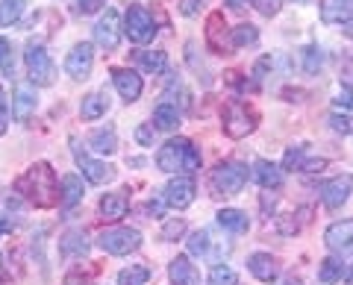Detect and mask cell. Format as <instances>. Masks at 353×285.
<instances>
[{"instance_id": "8fae6325", "label": "cell", "mask_w": 353, "mask_h": 285, "mask_svg": "<svg viewBox=\"0 0 353 285\" xmlns=\"http://www.w3.org/2000/svg\"><path fill=\"white\" fill-rule=\"evenodd\" d=\"M350 194H353V177H350V173H341V177H336V180H330V182L321 185V203L327 206L330 212L341 209V206L350 200Z\"/></svg>"}, {"instance_id": "1f68e13d", "label": "cell", "mask_w": 353, "mask_h": 285, "mask_svg": "<svg viewBox=\"0 0 353 285\" xmlns=\"http://www.w3.org/2000/svg\"><path fill=\"white\" fill-rule=\"evenodd\" d=\"M150 279V268L145 265H130L118 273V285H145Z\"/></svg>"}, {"instance_id": "bcb514c9", "label": "cell", "mask_w": 353, "mask_h": 285, "mask_svg": "<svg viewBox=\"0 0 353 285\" xmlns=\"http://www.w3.org/2000/svg\"><path fill=\"white\" fill-rule=\"evenodd\" d=\"M333 103L339 106V109H353V92H347V89H341L336 97H333Z\"/></svg>"}, {"instance_id": "d6a6232c", "label": "cell", "mask_w": 353, "mask_h": 285, "mask_svg": "<svg viewBox=\"0 0 353 285\" xmlns=\"http://www.w3.org/2000/svg\"><path fill=\"white\" fill-rule=\"evenodd\" d=\"M301 65H303V71H306V74H318V71H321V65H324V53H321V48L306 45V48L301 50Z\"/></svg>"}, {"instance_id": "ba28073f", "label": "cell", "mask_w": 353, "mask_h": 285, "mask_svg": "<svg viewBox=\"0 0 353 285\" xmlns=\"http://www.w3.org/2000/svg\"><path fill=\"white\" fill-rule=\"evenodd\" d=\"M324 244L330 253L336 256H353V218H345V221H336L327 226L324 233Z\"/></svg>"}, {"instance_id": "f1b7e54d", "label": "cell", "mask_w": 353, "mask_h": 285, "mask_svg": "<svg viewBox=\"0 0 353 285\" xmlns=\"http://www.w3.org/2000/svg\"><path fill=\"white\" fill-rule=\"evenodd\" d=\"M139 65L148 74H165V68H168V53L165 50H141L139 53Z\"/></svg>"}, {"instance_id": "60d3db41", "label": "cell", "mask_w": 353, "mask_h": 285, "mask_svg": "<svg viewBox=\"0 0 353 285\" xmlns=\"http://www.w3.org/2000/svg\"><path fill=\"white\" fill-rule=\"evenodd\" d=\"M165 206H168V200H165V194H162V197H159V194H153L150 200H148L145 209H148V215H150V218H162V215H165Z\"/></svg>"}, {"instance_id": "f546056e", "label": "cell", "mask_w": 353, "mask_h": 285, "mask_svg": "<svg viewBox=\"0 0 353 285\" xmlns=\"http://www.w3.org/2000/svg\"><path fill=\"white\" fill-rule=\"evenodd\" d=\"M259 41V30L253 24H239L230 30V48H245V45H256Z\"/></svg>"}, {"instance_id": "603a6c76", "label": "cell", "mask_w": 353, "mask_h": 285, "mask_svg": "<svg viewBox=\"0 0 353 285\" xmlns=\"http://www.w3.org/2000/svg\"><path fill=\"white\" fill-rule=\"evenodd\" d=\"M215 221L221 229H227V233H233V235H241V233H248L250 229V218L248 212H241V209H221L215 215Z\"/></svg>"}, {"instance_id": "484cf974", "label": "cell", "mask_w": 353, "mask_h": 285, "mask_svg": "<svg viewBox=\"0 0 353 285\" xmlns=\"http://www.w3.org/2000/svg\"><path fill=\"white\" fill-rule=\"evenodd\" d=\"M59 191H62V206L65 209H71V206H77L83 200V180L77 177V173H65L62 182H59Z\"/></svg>"}, {"instance_id": "c3c4849f", "label": "cell", "mask_w": 353, "mask_h": 285, "mask_svg": "<svg viewBox=\"0 0 353 285\" xmlns=\"http://www.w3.org/2000/svg\"><path fill=\"white\" fill-rule=\"evenodd\" d=\"M12 229H15V221H9L6 215H0V235H3V233H12Z\"/></svg>"}, {"instance_id": "8d00e7d4", "label": "cell", "mask_w": 353, "mask_h": 285, "mask_svg": "<svg viewBox=\"0 0 353 285\" xmlns=\"http://www.w3.org/2000/svg\"><path fill=\"white\" fill-rule=\"evenodd\" d=\"M327 120H330V129H336V133H341V136H350V133H353V115L333 112Z\"/></svg>"}, {"instance_id": "ab89813d", "label": "cell", "mask_w": 353, "mask_h": 285, "mask_svg": "<svg viewBox=\"0 0 353 285\" xmlns=\"http://www.w3.org/2000/svg\"><path fill=\"white\" fill-rule=\"evenodd\" d=\"M153 133H157V127L153 124H139L136 127V141L141 147H150L153 145Z\"/></svg>"}, {"instance_id": "9a60e30c", "label": "cell", "mask_w": 353, "mask_h": 285, "mask_svg": "<svg viewBox=\"0 0 353 285\" xmlns=\"http://www.w3.org/2000/svg\"><path fill=\"white\" fill-rule=\"evenodd\" d=\"M88 250H92V241L83 229H68L62 238H59V256L62 259H83L88 256Z\"/></svg>"}, {"instance_id": "f35d334b", "label": "cell", "mask_w": 353, "mask_h": 285, "mask_svg": "<svg viewBox=\"0 0 353 285\" xmlns=\"http://www.w3.org/2000/svg\"><path fill=\"white\" fill-rule=\"evenodd\" d=\"M253 6H256V12L265 15V18H274L283 9V0H253Z\"/></svg>"}, {"instance_id": "4dcf8cb0", "label": "cell", "mask_w": 353, "mask_h": 285, "mask_svg": "<svg viewBox=\"0 0 353 285\" xmlns=\"http://www.w3.org/2000/svg\"><path fill=\"white\" fill-rule=\"evenodd\" d=\"M27 0H0V27H12L24 12Z\"/></svg>"}, {"instance_id": "52a82bcc", "label": "cell", "mask_w": 353, "mask_h": 285, "mask_svg": "<svg viewBox=\"0 0 353 285\" xmlns=\"http://www.w3.org/2000/svg\"><path fill=\"white\" fill-rule=\"evenodd\" d=\"M248 182V165L241 162H221V165L212 171V189L215 194H239Z\"/></svg>"}, {"instance_id": "cb8c5ba5", "label": "cell", "mask_w": 353, "mask_h": 285, "mask_svg": "<svg viewBox=\"0 0 353 285\" xmlns=\"http://www.w3.org/2000/svg\"><path fill=\"white\" fill-rule=\"evenodd\" d=\"M36 106H39V97L36 92L30 89V85H18V92L12 97V115L18 120H27L32 112H36Z\"/></svg>"}, {"instance_id": "b9f144b4", "label": "cell", "mask_w": 353, "mask_h": 285, "mask_svg": "<svg viewBox=\"0 0 353 285\" xmlns=\"http://www.w3.org/2000/svg\"><path fill=\"white\" fill-rule=\"evenodd\" d=\"M9 120H12V109H9V103H6V94H3V89H0V136L6 133Z\"/></svg>"}, {"instance_id": "83f0119b", "label": "cell", "mask_w": 353, "mask_h": 285, "mask_svg": "<svg viewBox=\"0 0 353 285\" xmlns=\"http://www.w3.org/2000/svg\"><path fill=\"white\" fill-rule=\"evenodd\" d=\"M345 273H347L345 271V262L336 259V256H330V259L321 262V268H318V279H321L324 285H336V282H341Z\"/></svg>"}, {"instance_id": "7402d4cb", "label": "cell", "mask_w": 353, "mask_h": 285, "mask_svg": "<svg viewBox=\"0 0 353 285\" xmlns=\"http://www.w3.org/2000/svg\"><path fill=\"white\" fill-rule=\"evenodd\" d=\"M97 209H101L103 221H121L130 209V200H127V194H103Z\"/></svg>"}, {"instance_id": "5bb4252c", "label": "cell", "mask_w": 353, "mask_h": 285, "mask_svg": "<svg viewBox=\"0 0 353 285\" xmlns=\"http://www.w3.org/2000/svg\"><path fill=\"white\" fill-rule=\"evenodd\" d=\"M112 83H115L118 94L124 97L127 103L139 101V97H141V89H145V83H141V74L130 71V68H112Z\"/></svg>"}, {"instance_id": "ac0fdd59", "label": "cell", "mask_w": 353, "mask_h": 285, "mask_svg": "<svg viewBox=\"0 0 353 285\" xmlns=\"http://www.w3.org/2000/svg\"><path fill=\"white\" fill-rule=\"evenodd\" d=\"M168 279L171 285H201V273H197L194 262L189 256H176L168 265Z\"/></svg>"}, {"instance_id": "277c9868", "label": "cell", "mask_w": 353, "mask_h": 285, "mask_svg": "<svg viewBox=\"0 0 353 285\" xmlns=\"http://www.w3.org/2000/svg\"><path fill=\"white\" fill-rule=\"evenodd\" d=\"M97 247L112 256H130L132 250L141 247V233L139 229H130V226H109L97 235Z\"/></svg>"}, {"instance_id": "5b68a950", "label": "cell", "mask_w": 353, "mask_h": 285, "mask_svg": "<svg viewBox=\"0 0 353 285\" xmlns=\"http://www.w3.org/2000/svg\"><path fill=\"white\" fill-rule=\"evenodd\" d=\"M253 129H256V112L241 101H230L224 106V133L239 141V138H248Z\"/></svg>"}, {"instance_id": "7c38bea8", "label": "cell", "mask_w": 353, "mask_h": 285, "mask_svg": "<svg viewBox=\"0 0 353 285\" xmlns=\"http://www.w3.org/2000/svg\"><path fill=\"white\" fill-rule=\"evenodd\" d=\"M162 194H165V200H168L171 209L183 212V209H189V206L194 203L197 189H194V180L192 177H174L168 185H165Z\"/></svg>"}, {"instance_id": "30bf717a", "label": "cell", "mask_w": 353, "mask_h": 285, "mask_svg": "<svg viewBox=\"0 0 353 285\" xmlns=\"http://www.w3.org/2000/svg\"><path fill=\"white\" fill-rule=\"evenodd\" d=\"M74 156H77V168L83 171V177L92 185H106V182L115 180V168L112 165H106V162H101V159L85 156V153L77 145H74Z\"/></svg>"}, {"instance_id": "f907efd6", "label": "cell", "mask_w": 353, "mask_h": 285, "mask_svg": "<svg viewBox=\"0 0 353 285\" xmlns=\"http://www.w3.org/2000/svg\"><path fill=\"white\" fill-rule=\"evenodd\" d=\"M341 30H345V36H350V39H353V18H350V21H347V24L341 27Z\"/></svg>"}, {"instance_id": "8992f818", "label": "cell", "mask_w": 353, "mask_h": 285, "mask_svg": "<svg viewBox=\"0 0 353 285\" xmlns=\"http://www.w3.org/2000/svg\"><path fill=\"white\" fill-rule=\"evenodd\" d=\"M124 36H127L130 41H136V45H150V41L157 39V21H153V15L148 12L145 6L132 3V6L127 9Z\"/></svg>"}, {"instance_id": "2e32d148", "label": "cell", "mask_w": 353, "mask_h": 285, "mask_svg": "<svg viewBox=\"0 0 353 285\" xmlns=\"http://www.w3.org/2000/svg\"><path fill=\"white\" fill-rule=\"evenodd\" d=\"M318 9H321V21L330 27H336V24L345 27L353 18V0H321Z\"/></svg>"}, {"instance_id": "7a4b0ae2", "label": "cell", "mask_w": 353, "mask_h": 285, "mask_svg": "<svg viewBox=\"0 0 353 285\" xmlns=\"http://www.w3.org/2000/svg\"><path fill=\"white\" fill-rule=\"evenodd\" d=\"M157 168L165 173H197L201 171V153L189 138H168L157 153Z\"/></svg>"}, {"instance_id": "7dc6e473", "label": "cell", "mask_w": 353, "mask_h": 285, "mask_svg": "<svg viewBox=\"0 0 353 285\" xmlns=\"http://www.w3.org/2000/svg\"><path fill=\"white\" fill-rule=\"evenodd\" d=\"M9 56H12V48H9V41L0 36V68L9 71Z\"/></svg>"}, {"instance_id": "f6af8a7d", "label": "cell", "mask_w": 353, "mask_h": 285, "mask_svg": "<svg viewBox=\"0 0 353 285\" xmlns=\"http://www.w3.org/2000/svg\"><path fill=\"white\" fill-rule=\"evenodd\" d=\"M201 6H203V0H180V12L189 15V18L201 12Z\"/></svg>"}, {"instance_id": "681fc988", "label": "cell", "mask_w": 353, "mask_h": 285, "mask_svg": "<svg viewBox=\"0 0 353 285\" xmlns=\"http://www.w3.org/2000/svg\"><path fill=\"white\" fill-rule=\"evenodd\" d=\"M227 3H230V6H233V9H245V6L250 3V0H227Z\"/></svg>"}, {"instance_id": "4fadbf2b", "label": "cell", "mask_w": 353, "mask_h": 285, "mask_svg": "<svg viewBox=\"0 0 353 285\" xmlns=\"http://www.w3.org/2000/svg\"><path fill=\"white\" fill-rule=\"evenodd\" d=\"M92 68H94V48L88 41L74 45V50L65 56V74H71L74 80H85Z\"/></svg>"}, {"instance_id": "9c48e42d", "label": "cell", "mask_w": 353, "mask_h": 285, "mask_svg": "<svg viewBox=\"0 0 353 285\" xmlns=\"http://www.w3.org/2000/svg\"><path fill=\"white\" fill-rule=\"evenodd\" d=\"M121 32H124V27H121L118 9L109 6L106 12L97 18V24H94V41L109 53V50H115L121 45Z\"/></svg>"}, {"instance_id": "d4e9b609", "label": "cell", "mask_w": 353, "mask_h": 285, "mask_svg": "<svg viewBox=\"0 0 353 285\" xmlns=\"http://www.w3.org/2000/svg\"><path fill=\"white\" fill-rule=\"evenodd\" d=\"M106 109H109V97H106V92H92V94H85V97H83L80 115H83L85 120H97V118H103V115H106Z\"/></svg>"}, {"instance_id": "74e56055", "label": "cell", "mask_w": 353, "mask_h": 285, "mask_svg": "<svg viewBox=\"0 0 353 285\" xmlns=\"http://www.w3.org/2000/svg\"><path fill=\"white\" fill-rule=\"evenodd\" d=\"M183 233H185V221L183 218H174V221L162 226V241H176V238H183Z\"/></svg>"}, {"instance_id": "4316f807", "label": "cell", "mask_w": 353, "mask_h": 285, "mask_svg": "<svg viewBox=\"0 0 353 285\" xmlns=\"http://www.w3.org/2000/svg\"><path fill=\"white\" fill-rule=\"evenodd\" d=\"M88 145H92V150L97 153H115L118 150V138H115V127H101V129H94L92 136H88Z\"/></svg>"}, {"instance_id": "44dd1931", "label": "cell", "mask_w": 353, "mask_h": 285, "mask_svg": "<svg viewBox=\"0 0 353 285\" xmlns=\"http://www.w3.org/2000/svg\"><path fill=\"white\" fill-rule=\"evenodd\" d=\"M180 124H183V112L171 101H162L157 109H153V127L162 129V133H174Z\"/></svg>"}, {"instance_id": "ee69618b", "label": "cell", "mask_w": 353, "mask_h": 285, "mask_svg": "<svg viewBox=\"0 0 353 285\" xmlns=\"http://www.w3.org/2000/svg\"><path fill=\"white\" fill-rule=\"evenodd\" d=\"M271 68V56H262L256 65H253V83H262L265 80V71Z\"/></svg>"}, {"instance_id": "836d02e7", "label": "cell", "mask_w": 353, "mask_h": 285, "mask_svg": "<svg viewBox=\"0 0 353 285\" xmlns=\"http://www.w3.org/2000/svg\"><path fill=\"white\" fill-rule=\"evenodd\" d=\"M209 244H212V235H209V229H194L192 238H189V253L192 256H206L209 253Z\"/></svg>"}, {"instance_id": "816d5d0a", "label": "cell", "mask_w": 353, "mask_h": 285, "mask_svg": "<svg viewBox=\"0 0 353 285\" xmlns=\"http://www.w3.org/2000/svg\"><path fill=\"white\" fill-rule=\"evenodd\" d=\"M289 285H301V279H297V277H292V279H289Z\"/></svg>"}, {"instance_id": "ffe728a7", "label": "cell", "mask_w": 353, "mask_h": 285, "mask_svg": "<svg viewBox=\"0 0 353 285\" xmlns=\"http://www.w3.org/2000/svg\"><path fill=\"white\" fill-rule=\"evenodd\" d=\"M206 45L212 48L215 53H227L224 45H227V21H224V12H209L206 18Z\"/></svg>"}, {"instance_id": "d590c367", "label": "cell", "mask_w": 353, "mask_h": 285, "mask_svg": "<svg viewBox=\"0 0 353 285\" xmlns=\"http://www.w3.org/2000/svg\"><path fill=\"white\" fill-rule=\"evenodd\" d=\"M209 285H236V271L230 265H215L209 271Z\"/></svg>"}, {"instance_id": "e0dca14e", "label": "cell", "mask_w": 353, "mask_h": 285, "mask_svg": "<svg viewBox=\"0 0 353 285\" xmlns=\"http://www.w3.org/2000/svg\"><path fill=\"white\" fill-rule=\"evenodd\" d=\"M248 271L259 282H274L280 277V262L274 259L271 253H250L248 256Z\"/></svg>"}, {"instance_id": "e575fe53", "label": "cell", "mask_w": 353, "mask_h": 285, "mask_svg": "<svg viewBox=\"0 0 353 285\" xmlns=\"http://www.w3.org/2000/svg\"><path fill=\"white\" fill-rule=\"evenodd\" d=\"M303 165H306V147L303 145L285 150V156H283V168L285 171H303Z\"/></svg>"}, {"instance_id": "d6986e66", "label": "cell", "mask_w": 353, "mask_h": 285, "mask_svg": "<svg viewBox=\"0 0 353 285\" xmlns=\"http://www.w3.org/2000/svg\"><path fill=\"white\" fill-rule=\"evenodd\" d=\"M250 177L256 180L262 189H280L283 185V168L280 165H274V162H268V159H256L253 162V168H250Z\"/></svg>"}, {"instance_id": "3957f363", "label": "cell", "mask_w": 353, "mask_h": 285, "mask_svg": "<svg viewBox=\"0 0 353 285\" xmlns=\"http://www.w3.org/2000/svg\"><path fill=\"white\" fill-rule=\"evenodd\" d=\"M24 62H27V74H30L32 85L48 89V85L57 83V65H53L50 53L44 50V45H39V41H30L27 50H24Z\"/></svg>"}, {"instance_id": "6da1fadb", "label": "cell", "mask_w": 353, "mask_h": 285, "mask_svg": "<svg viewBox=\"0 0 353 285\" xmlns=\"http://www.w3.org/2000/svg\"><path fill=\"white\" fill-rule=\"evenodd\" d=\"M15 189L24 194L30 203H36L39 209H50V206L62 203V191H59V182H57V173H53L50 162H36V165L15 182Z\"/></svg>"}, {"instance_id": "7bdbcfd3", "label": "cell", "mask_w": 353, "mask_h": 285, "mask_svg": "<svg viewBox=\"0 0 353 285\" xmlns=\"http://www.w3.org/2000/svg\"><path fill=\"white\" fill-rule=\"evenodd\" d=\"M101 9V0H77L74 3V12H80V15H92Z\"/></svg>"}]
</instances>
